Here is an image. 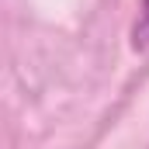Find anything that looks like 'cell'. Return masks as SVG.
I'll return each mask as SVG.
<instances>
[{
	"instance_id": "cell-1",
	"label": "cell",
	"mask_w": 149,
	"mask_h": 149,
	"mask_svg": "<svg viewBox=\"0 0 149 149\" xmlns=\"http://www.w3.org/2000/svg\"><path fill=\"white\" fill-rule=\"evenodd\" d=\"M132 49L135 52L149 49V0H139V17L132 24Z\"/></svg>"
}]
</instances>
